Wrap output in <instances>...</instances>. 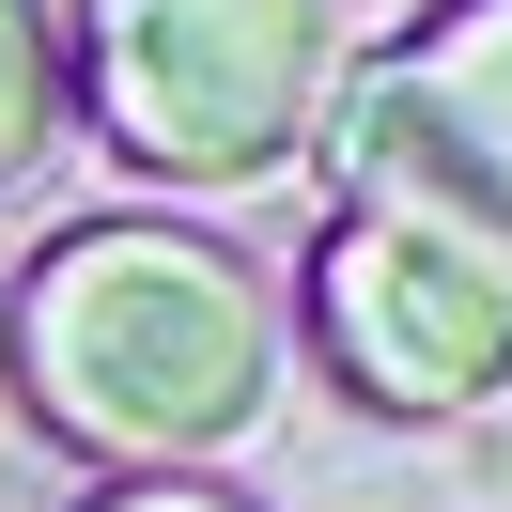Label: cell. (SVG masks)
<instances>
[{"mask_svg": "<svg viewBox=\"0 0 512 512\" xmlns=\"http://www.w3.org/2000/svg\"><path fill=\"white\" fill-rule=\"evenodd\" d=\"M311 357L388 419H466L512 388V233L435 202H342L311 233Z\"/></svg>", "mask_w": 512, "mask_h": 512, "instance_id": "3", "label": "cell"}, {"mask_svg": "<svg viewBox=\"0 0 512 512\" xmlns=\"http://www.w3.org/2000/svg\"><path fill=\"white\" fill-rule=\"evenodd\" d=\"M63 109L156 187H249L326 125V0H78Z\"/></svg>", "mask_w": 512, "mask_h": 512, "instance_id": "2", "label": "cell"}, {"mask_svg": "<svg viewBox=\"0 0 512 512\" xmlns=\"http://www.w3.org/2000/svg\"><path fill=\"white\" fill-rule=\"evenodd\" d=\"M0 373L78 466H202L280 388V295L202 218H78L0 295Z\"/></svg>", "mask_w": 512, "mask_h": 512, "instance_id": "1", "label": "cell"}, {"mask_svg": "<svg viewBox=\"0 0 512 512\" xmlns=\"http://www.w3.org/2000/svg\"><path fill=\"white\" fill-rule=\"evenodd\" d=\"M311 140L342 202H435V218L512 233V0H435Z\"/></svg>", "mask_w": 512, "mask_h": 512, "instance_id": "4", "label": "cell"}, {"mask_svg": "<svg viewBox=\"0 0 512 512\" xmlns=\"http://www.w3.org/2000/svg\"><path fill=\"white\" fill-rule=\"evenodd\" d=\"M63 140V16L47 0H0V187Z\"/></svg>", "mask_w": 512, "mask_h": 512, "instance_id": "5", "label": "cell"}, {"mask_svg": "<svg viewBox=\"0 0 512 512\" xmlns=\"http://www.w3.org/2000/svg\"><path fill=\"white\" fill-rule=\"evenodd\" d=\"M78 512H249L233 481H202V466H109Z\"/></svg>", "mask_w": 512, "mask_h": 512, "instance_id": "6", "label": "cell"}]
</instances>
